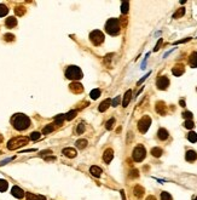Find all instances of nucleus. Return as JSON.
Segmentation results:
<instances>
[{
    "instance_id": "1",
    "label": "nucleus",
    "mask_w": 197,
    "mask_h": 200,
    "mask_svg": "<svg viewBox=\"0 0 197 200\" xmlns=\"http://www.w3.org/2000/svg\"><path fill=\"white\" fill-rule=\"evenodd\" d=\"M11 124L17 131H24L30 126V119L24 114H15L11 118Z\"/></svg>"
},
{
    "instance_id": "2",
    "label": "nucleus",
    "mask_w": 197,
    "mask_h": 200,
    "mask_svg": "<svg viewBox=\"0 0 197 200\" xmlns=\"http://www.w3.org/2000/svg\"><path fill=\"white\" fill-rule=\"evenodd\" d=\"M29 138L28 137H24V136H19V137H15L12 139H10L7 142V149L10 151H15V149H18L23 146H25L28 143Z\"/></svg>"
},
{
    "instance_id": "3",
    "label": "nucleus",
    "mask_w": 197,
    "mask_h": 200,
    "mask_svg": "<svg viewBox=\"0 0 197 200\" xmlns=\"http://www.w3.org/2000/svg\"><path fill=\"white\" fill-rule=\"evenodd\" d=\"M105 31L108 34L110 35H117L121 31L120 27V21L117 18H110L107 23H105Z\"/></svg>"
},
{
    "instance_id": "4",
    "label": "nucleus",
    "mask_w": 197,
    "mask_h": 200,
    "mask_svg": "<svg viewBox=\"0 0 197 200\" xmlns=\"http://www.w3.org/2000/svg\"><path fill=\"white\" fill-rule=\"evenodd\" d=\"M65 76L68 79H72V80H80L84 75H82V72L79 67L70 66V67H68L67 70H65Z\"/></svg>"
},
{
    "instance_id": "5",
    "label": "nucleus",
    "mask_w": 197,
    "mask_h": 200,
    "mask_svg": "<svg viewBox=\"0 0 197 200\" xmlns=\"http://www.w3.org/2000/svg\"><path fill=\"white\" fill-rule=\"evenodd\" d=\"M145 155H146V151H145V148H144L142 145L137 146V147L133 149L132 157H133V160H134V161H137V163L143 161L144 158H145Z\"/></svg>"
},
{
    "instance_id": "6",
    "label": "nucleus",
    "mask_w": 197,
    "mask_h": 200,
    "mask_svg": "<svg viewBox=\"0 0 197 200\" xmlns=\"http://www.w3.org/2000/svg\"><path fill=\"white\" fill-rule=\"evenodd\" d=\"M90 40H91V43L93 45L98 46V45H101L104 41V34L101 31H93L90 34Z\"/></svg>"
},
{
    "instance_id": "7",
    "label": "nucleus",
    "mask_w": 197,
    "mask_h": 200,
    "mask_svg": "<svg viewBox=\"0 0 197 200\" xmlns=\"http://www.w3.org/2000/svg\"><path fill=\"white\" fill-rule=\"evenodd\" d=\"M151 125V118L149 115H144L139 121H138V130L142 133H145Z\"/></svg>"
},
{
    "instance_id": "8",
    "label": "nucleus",
    "mask_w": 197,
    "mask_h": 200,
    "mask_svg": "<svg viewBox=\"0 0 197 200\" xmlns=\"http://www.w3.org/2000/svg\"><path fill=\"white\" fill-rule=\"evenodd\" d=\"M156 85H157V88L160 90H167V88L169 86V79L167 76H160L156 81Z\"/></svg>"
},
{
    "instance_id": "9",
    "label": "nucleus",
    "mask_w": 197,
    "mask_h": 200,
    "mask_svg": "<svg viewBox=\"0 0 197 200\" xmlns=\"http://www.w3.org/2000/svg\"><path fill=\"white\" fill-rule=\"evenodd\" d=\"M155 109L156 112L160 114V115H166L167 114V107H166V103L162 102V101H158L155 106Z\"/></svg>"
},
{
    "instance_id": "10",
    "label": "nucleus",
    "mask_w": 197,
    "mask_h": 200,
    "mask_svg": "<svg viewBox=\"0 0 197 200\" xmlns=\"http://www.w3.org/2000/svg\"><path fill=\"white\" fill-rule=\"evenodd\" d=\"M69 88H70V91L72 92H74V94H81V92H84V86L80 84V82H72L70 85H69Z\"/></svg>"
},
{
    "instance_id": "11",
    "label": "nucleus",
    "mask_w": 197,
    "mask_h": 200,
    "mask_svg": "<svg viewBox=\"0 0 197 200\" xmlns=\"http://www.w3.org/2000/svg\"><path fill=\"white\" fill-rule=\"evenodd\" d=\"M114 158V151L111 148H108L104 153H103V160L105 164H109Z\"/></svg>"
},
{
    "instance_id": "12",
    "label": "nucleus",
    "mask_w": 197,
    "mask_h": 200,
    "mask_svg": "<svg viewBox=\"0 0 197 200\" xmlns=\"http://www.w3.org/2000/svg\"><path fill=\"white\" fill-rule=\"evenodd\" d=\"M11 194L13 195V196H16L17 199H22L25 194H24V192H23V189H21L19 187H17V186H13L12 187V189H11Z\"/></svg>"
},
{
    "instance_id": "13",
    "label": "nucleus",
    "mask_w": 197,
    "mask_h": 200,
    "mask_svg": "<svg viewBox=\"0 0 197 200\" xmlns=\"http://www.w3.org/2000/svg\"><path fill=\"white\" fill-rule=\"evenodd\" d=\"M184 72H185V68H184L183 64H177V66H174L173 69H172V73H173L175 76H180Z\"/></svg>"
},
{
    "instance_id": "14",
    "label": "nucleus",
    "mask_w": 197,
    "mask_h": 200,
    "mask_svg": "<svg viewBox=\"0 0 197 200\" xmlns=\"http://www.w3.org/2000/svg\"><path fill=\"white\" fill-rule=\"evenodd\" d=\"M63 155H65L67 158H75L76 157V151L74 148H64L62 151Z\"/></svg>"
},
{
    "instance_id": "15",
    "label": "nucleus",
    "mask_w": 197,
    "mask_h": 200,
    "mask_svg": "<svg viewBox=\"0 0 197 200\" xmlns=\"http://www.w3.org/2000/svg\"><path fill=\"white\" fill-rule=\"evenodd\" d=\"M185 159H186V161L192 163V161H195L197 159V153L195 151H187L186 154H185Z\"/></svg>"
},
{
    "instance_id": "16",
    "label": "nucleus",
    "mask_w": 197,
    "mask_h": 200,
    "mask_svg": "<svg viewBox=\"0 0 197 200\" xmlns=\"http://www.w3.org/2000/svg\"><path fill=\"white\" fill-rule=\"evenodd\" d=\"M110 106H111V100H110V98H107V100H104V101L99 104V108H98V109H99V112H105Z\"/></svg>"
},
{
    "instance_id": "17",
    "label": "nucleus",
    "mask_w": 197,
    "mask_h": 200,
    "mask_svg": "<svg viewBox=\"0 0 197 200\" xmlns=\"http://www.w3.org/2000/svg\"><path fill=\"white\" fill-rule=\"evenodd\" d=\"M131 98H132V90H127L126 94H125V96H123L122 106H123V107H127L128 103H129V101H131Z\"/></svg>"
},
{
    "instance_id": "18",
    "label": "nucleus",
    "mask_w": 197,
    "mask_h": 200,
    "mask_svg": "<svg viewBox=\"0 0 197 200\" xmlns=\"http://www.w3.org/2000/svg\"><path fill=\"white\" fill-rule=\"evenodd\" d=\"M189 63L192 68H197V52H192L189 57Z\"/></svg>"
},
{
    "instance_id": "19",
    "label": "nucleus",
    "mask_w": 197,
    "mask_h": 200,
    "mask_svg": "<svg viewBox=\"0 0 197 200\" xmlns=\"http://www.w3.org/2000/svg\"><path fill=\"white\" fill-rule=\"evenodd\" d=\"M25 196H27V200H46L44 195H38V194H33V193H27Z\"/></svg>"
},
{
    "instance_id": "20",
    "label": "nucleus",
    "mask_w": 197,
    "mask_h": 200,
    "mask_svg": "<svg viewBox=\"0 0 197 200\" xmlns=\"http://www.w3.org/2000/svg\"><path fill=\"white\" fill-rule=\"evenodd\" d=\"M90 172H91L92 176H94V177H101V175H102V169L98 167V166H91Z\"/></svg>"
},
{
    "instance_id": "21",
    "label": "nucleus",
    "mask_w": 197,
    "mask_h": 200,
    "mask_svg": "<svg viewBox=\"0 0 197 200\" xmlns=\"http://www.w3.org/2000/svg\"><path fill=\"white\" fill-rule=\"evenodd\" d=\"M157 136H158V138H160L161 141H166V139L168 138L169 133H168V131H167L166 129H160L158 132H157Z\"/></svg>"
},
{
    "instance_id": "22",
    "label": "nucleus",
    "mask_w": 197,
    "mask_h": 200,
    "mask_svg": "<svg viewBox=\"0 0 197 200\" xmlns=\"http://www.w3.org/2000/svg\"><path fill=\"white\" fill-rule=\"evenodd\" d=\"M5 25H6L7 28H13V27H16V25H17V19H16V17H7L6 21H5Z\"/></svg>"
},
{
    "instance_id": "23",
    "label": "nucleus",
    "mask_w": 197,
    "mask_h": 200,
    "mask_svg": "<svg viewBox=\"0 0 197 200\" xmlns=\"http://www.w3.org/2000/svg\"><path fill=\"white\" fill-rule=\"evenodd\" d=\"M144 188L143 187H140V186H136V188H134V195L137 196V198H142L143 195H144Z\"/></svg>"
},
{
    "instance_id": "24",
    "label": "nucleus",
    "mask_w": 197,
    "mask_h": 200,
    "mask_svg": "<svg viewBox=\"0 0 197 200\" xmlns=\"http://www.w3.org/2000/svg\"><path fill=\"white\" fill-rule=\"evenodd\" d=\"M75 145H76V147H78L79 149H84V148L87 147V141L84 139V138H81V139H78V141H76Z\"/></svg>"
},
{
    "instance_id": "25",
    "label": "nucleus",
    "mask_w": 197,
    "mask_h": 200,
    "mask_svg": "<svg viewBox=\"0 0 197 200\" xmlns=\"http://www.w3.org/2000/svg\"><path fill=\"white\" fill-rule=\"evenodd\" d=\"M15 13L17 15V16H23L24 13H25V7L24 6H16L15 7Z\"/></svg>"
},
{
    "instance_id": "26",
    "label": "nucleus",
    "mask_w": 197,
    "mask_h": 200,
    "mask_svg": "<svg viewBox=\"0 0 197 200\" xmlns=\"http://www.w3.org/2000/svg\"><path fill=\"white\" fill-rule=\"evenodd\" d=\"M162 149L161 148H157V147H155V148H152L151 149V154H152V157H155V158H160L161 155H162Z\"/></svg>"
},
{
    "instance_id": "27",
    "label": "nucleus",
    "mask_w": 197,
    "mask_h": 200,
    "mask_svg": "<svg viewBox=\"0 0 197 200\" xmlns=\"http://www.w3.org/2000/svg\"><path fill=\"white\" fill-rule=\"evenodd\" d=\"M53 130H54V124H49V125H46V126L44 127L43 133H44V135H47V133L52 132Z\"/></svg>"
},
{
    "instance_id": "28",
    "label": "nucleus",
    "mask_w": 197,
    "mask_h": 200,
    "mask_svg": "<svg viewBox=\"0 0 197 200\" xmlns=\"http://www.w3.org/2000/svg\"><path fill=\"white\" fill-rule=\"evenodd\" d=\"M7 12H9L7 6H6V5H4V4H0V17L6 16V15H7Z\"/></svg>"
},
{
    "instance_id": "29",
    "label": "nucleus",
    "mask_w": 197,
    "mask_h": 200,
    "mask_svg": "<svg viewBox=\"0 0 197 200\" xmlns=\"http://www.w3.org/2000/svg\"><path fill=\"white\" fill-rule=\"evenodd\" d=\"M9 188V183L6 180H0V192H5Z\"/></svg>"
},
{
    "instance_id": "30",
    "label": "nucleus",
    "mask_w": 197,
    "mask_h": 200,
    "mask_svg": "<svg viewBox=\"0 0 197 200\" xmlns=\"http://www.w3.org/2000/svg\"><path fill=\"white\" fill-rule=\"evenodd\" d=\"M90 96H91L92 100H97L98 97L101 96V90H99V89H94V90H92Z\"/></svg>"
},
{
    "instance_id": "31",
    "label": "nucleus",
    "mask_w": 197,
    "mask_h": 200,
    "mask_svg": "<svg viewBox=\"0 0 197 200\" xmlns=\"http://www.w3.org/2000/svg\"><path fill=\"white\" fill-rule=\"evenodd\" d=\"M65 119V115H63V114H59V115H57L56 118H54V125H62V123H63V120Z\"/></svg>"
},
{
    "instance_id": "32",
    "label": "nucleus",
    "mask_w": 197,
    "mask_h": 200,
    "mask_svg": "<svg viewBox=\"0 0 197 200\" xmlns=\"http://www.w3.org/2000/svg\"><path fill=\"white\" fill-rule=\"evenodd\" d=\"M76 114H78V110H70L69 113L65 114V119H67V120H72V119H74L76 117Z\"/></svg>"
},
{
    "instance_id": "33",
    "label": "nucleus",
    "mask_w": 197,
    "mask_h": 200,
    "mask_svg": "<svg viewBox=\"0 0 197 200\" xmlns=\"http://www.w3.org/2000/svg\"><path fill=\"white\" fill-rule=\"evenodd\" d=\"M128 9H129V3H128V1H123V3L121 4V12H122L123 15H126V13L128 12Z\"/></svg>"
},
{
    "instance_id": "34",
    "label": "nucleus",
    "mask_w": 197,
    "mask_h": 200,
    "mask_svg": "<svg viewBox=\"0 0 197 200\" xmlns=\"http://www.w3.org/2000/svg\"><path fill=\"white\" fill-rule=\"evenodd\" d=\"M187 139L190 141V142H192V143H195V142H197V133L196 132H189V135H187Z\"/></svg>"
},
{
    "instance_id": "35",
    "label": "nucleus",
    "mask_w": 197,
    "mask_h": 200,
    "mask_svg": "<svg viewBox=\"0 0 197 200\" xmlns=\"http://www.w3.org/2000/svg\"><path fill=\"white\" fill-rule=\"evenodd\" d=\"M184 13H185V9H184V7H180V9L173 15V18H180L181 16H184Z\"/></svg>"
},
{
    "instance_id": "36",
    "label": "nucleus",
    "mask_w": 197,
    "mask_h": 200,
    "mask_svg": "<svg viewBox=\"0 0 197 200\" xmlns=\"http://www.w3.org/2000/svg\"><path fill=\"white\" fill-rule=\"evenodd\" d=\"M161 200H172V195L167 192H162L161 193Z\"/></svg>"
},
{
    "instance_id": "37",
    "label": "nucleus",
    "mask_w": 197,
    "mask_h": 200,
    "mask_svg": "<svg viewBox=\"0 0 197 200\" xmlns=\"http://www.w3.org/2000/svg\"><path fill=\"white\" fill-rule=\"evenodd\" d=\"M114 125H115V119L111 118V119L105 124V127H107V130H111V129L114 127Z\"/></svg>"
},
{
    "instance_id": "38",
    "label": "nucleus",
    "mask_w": 197,
    "mask_h": 200,
    "mask_svg": "<svg viewBox=\"0 0 197 200\" xmlns=\"http://www.w3.org/2000/svg\"><path fill=\"white\" fill-rule=\"evenodd\" d=\"M184 127H186V129H193L195 127V124H193V121L192 120H186L185 123H184Z\"/></svg>"
},
{
    "instance_id": "39",
    "label": "nucleus",
    "mask_w": 197,
    "mask_h": 200,
    "mask_svg": "<svg viewBox=\"0 0 197 200\" xmlns=\"http://www.w3.org/2000/svg\"><path fill=\"white\" fill-rule=\"evenodd\" d=\"M84 131H85V124H84V123H80V124L78 125V127H76V132H78L79 135H81Z\"/></svg>"
},
{
    "instance_id": "40",
    "label": "nucleus",
    "mask_w": 197,
    "mask_h": 200,
    "mask_svg": "<svg viewBox=\"0 0 197 200\" xmlns=\"http://www.w3.org/2000/svg\"><path fill=\"white\" fill-rule=\"evenodd\" d=\"M40 133L39 132H37V131H34V132H31L30 133V139H33V141H37V139H39L40 138Z\"/></svg>"
},
{
    "instance_id": "41",
    "label": "nucleus",
    "mask_w": 197,
    "mask_h": 200,
    "mask_svg": "<svg viewBox=\"0 0 197 200\" xmlns=\"http://www.w3.org/2000/svg\"><path fill=\"white\" fill-rule=\"evenodd\" d=\"M4 40H5V41H13V40H15V35H13V34H10V33H9V34H5V35H4Z\"/></svg>"
},
{
    "instance_id": "42",
    "label": "nucleus",
    "mask_w": 197,
    "mask_h": 200,
    "mask_svg": "<svg viewBox=\"0 0 197 200\" xmlns=\"http://www.w3.org/2000/svg\"><path fill=\"white\" fill-rule=\"evenodd\" d=\"M183 118H185L186 120H191L192 119V113L191 112H184L183 113Z\"/></svg>"
},
{
    "instance_id": "43",
    "label": "nucleus",
    "mask_w": 197,
    "mask_h": 200,
    "mask_svg": "<svg viewBox=\"0 0 197 200\" xmlns=\"http://www.w3.org/2000/svg\"><path fill=\"white\" fill-rule=\"evenodd\" d=\"M120 100H121V97H120V96L115 97V98H114V100L111 101V106H113V107H116V106H117V104L120 103Z\"/></svg>"
},
{
    "instance_id": "44",
    "label": "nucleus",
    "mask_w": 197,
    "mask_h": 200,
    "mask_svg": "<svg viewBox=\"0 0 197 200\" xmlns=\"http://www.w3.org/2000/svg\"><path fill=\"white\" fill-rule=\"evenodd\" d=\"M138 176H139V171L138 170H132V171H131V177H132V178H136Z\"/></svg>"
},
{
    "instance_id": "45",
    "label": "nucleus",
    "mask_w": 197,
    "mask_h": 200,
    "mask_svg": "<svg viewBox=\"0 0 197 200\" xmlns=\"http://www.w3.org/2000/svg\"><path fill=\"white\" fill-rule=\"evenodd\" d=\"M162 39H160L158 41H157V44H156V46H155V49H154V51H158L160 50V46H161V44H162Z\"/></svg>"
},
{
    "instance_id": "46",
    "label": "nucleus",
    "mask_w": 197,
    "mask_h": 200,
    "mask_svg": "<svg viewBox=\"0 0 197 200\" xmlns=\"http://www.w3.org/2000/svg\"><path fill=\"white\" fill-rule=\"evenodd\" d=\"M149 75H150V73H148V74H146V75H145V76H144L143 79H140V80L138 81V85H140V84H142V82H143V81H144V80H145V79H146V78H148Z\"/></svg>"
},
{
    "instance_id": "47",
    "label": "nucleus",
    "mask_w": 197,
    "mask_h": 200,
    "mask_svg": "<svg viewBox=\"0 0 197 200\" xmlns=\"http://www.w3.org/2000/svg\"><path fill=\"white\" fill-rule=\"evenodd\" d=\"M191 38H187V39H184V40H179V41H177L175 44H181V43H186V41H189Z\"/></svg>"
},
{
    "instance_id": "48",
    "label": "nucleus",
    "mask_w": 197,
    "mask_h": 200,
    "mask_svg": "<svg viewBox=\"0 0 197 200\" xmlns=\"http://www.w3.org/2000/svg\"><path fill=\"white\" fill-rule=\"evenodd\" d=\"M146 200H156V198H155L154 195H150V196L146 198Z\"/></svg>"
},
{
    "instance_id": "49",
    "label": "nucleus",
    "mask_w": 197,
    "mask_h": 200,
    "mask_svg": "<svg viewBox=\"0 0 197 200\" xmlns=\"http://www.w3.org/2000/svg\"><path fill=\"white\" fill-rule=\"evenodd\" d=\"M179 103H180V106H181V107H185V101H183V100H181Z\"/></svg>"
},
{
    "instance_id": "50",
    "label": "nucleus",
    "mask_w": 197,
    "mask_h": 200,
    "mask_svg": "<svg viewBox=\"0 0 197 200\" xmlns=\"http://www.w3.org/2000/svg\"><path fill=\"white\" fill-rule=\"evenodd\" d=\"M3 139H4V138H3V136L0 135V143H1V142H3Z\"/></svg>"
},
{
    "instance_id": "51",
    "label": "nucleus",
    "mask_w": 197,
    "mask_h": 200,
    "mask_svg": "<svg viewBox=\"0 0 197 200\" xmlns=\"http://www.w3.org/2000/svg\"><path fill=\"white\" fill-rule=\"evenodd\" d=\"M193 200H197V196H196V198H195V199H193Z\"/></svg>"
}]
</instances>
